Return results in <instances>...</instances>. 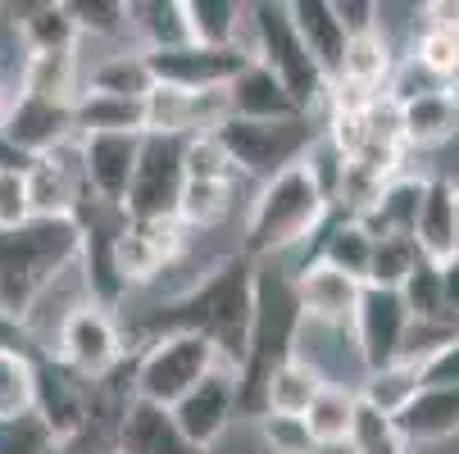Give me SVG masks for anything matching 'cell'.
<instances>
[{
	"mask_svg": "<svg viewBox=\"0 0 459 454\" xmlns=\"http://www.w3.org/2000/svg\"><path fill=\"white\" fill-rule=\"evenodd\" d=\"M455 254H459V186H455Z\"/></svg>",
	"mask_w": 459,
	"mask_h": 454,
	"instance_id": "53",
	"label": "cell"
},
{
	"mask_svg": "<svg viewBox=\"0 0 459 454\" xmlns=\"http://www.w3.org/2000/svg\"><path fill=\"white\" fill-rule=\"evenodd\" d=\"M351 454H410V445L396 436L386 418H377L373 409L359 405V423H355V436H351Z\"/></svg>",
	"mask_w": 459,
	"mask_h": 454,
	"instance_id": "43",
	"label": "cell"
},
{
	"mask_svg": "<svg viewBox=\"0 0 459 454\" xmlns=\"http://www.w3.org/2000/svg\"><path fill=\"white\" fill-rule=\"evenodd\" d=\"M82 91L118 96V100H146V96L155 91V78H151L146 55L133 46V50H114V55H105L96 69L82 78Z\"/></svg>",
	"mask_w": 459,
	"mask_h": 454,
	"instance_id": "35",
	"label": "cell"
},
{
	"mask_svg": "<svg viewBox=\"0 0 459 454\" xmlns=\"http://www.w3.org/2000/svg\"><path fill=\"white\" fill-rule=\"evenodd\" d=\"M333 10H337V19L346 28V41L382 28V10L373 5V0H333Z\"/></svg>",
	"mask_w": 459,
	"mask_h": 454,
	"instance_id": "47",
	"label": "cell"
},
{
	"mask_svg": "<svg viewBox=\"0 0 459 454\" xmlns=\"http://www.w3.org/2000/svg\"><path fill=\"white\" fill-rule=\"evenodd\" d=\"M410 337H414V318L401 291L386 287H364L355 322H351V341H355V359L364 373H377L386 364L410 359Z\"/></svg>",
	"mask_w": 459,
	"mask_h": 454,
	"instance_id": "10",
	"label": "cell"
},
{
	"mask_svg": "<svg viewBox=\"0 0 459 454\" xmlns=\"http://www.w3.org/2000/svg\"><path fill=\"white\" fill-rule=\"evenodd\" d=\"M300 304L291 291V273L259 264L255 269V318H250V337H246V355L237 364V414L241 418H259L264 414V391L269 377L296 359L300 346Z\"/></svg>",
	"mask_w": 459,
	"mask_h": 454,
	"instance_id": "2",
	"label": "cell"
},
{
	"mask_svg": "<svg viewBox=\"0 0 459 454\" xmlns=\"http://www.w3.org/2000/svg\"><path fill=\"white\" fill-rule=\"evenodd\" d=\"M182 23H186V41L191 46H246L241 28H246V5L237 0H182Z\"/></svg>",
	"mask_w": 459,
	"mask_h": 454,
	"instance_id": "32",
	"label": "cell"
},
{
	"mask_svg": "<svg viewBox=\"0 0 459 454\" xmlns=\"http://www.w3.org/2000/svg\"><path fill=\"white\" fill-rule=\"evenodd\" d=\"M396 123H401L405 146H441V141L459 137V87L396 105Z\"/></svg>",
	"mask_w": 459,
	"mask_h": 454,
	"instance_id": "26",
	"label": "cell"
},
{
	"mask_svg": "<svg viewBox=\"0 0 459 454\" xmlns=\"http://www.w3.org/2000/svg\"><path fill=\"white\" fill-rule=\"evenodd\" d=\"M414 59L423 64L437 82L459 87V32H450V28H428V23H423L419 46H414Z\"/></svg>",
	"mask_w": 459,
	"mask_h": 454,
	"instance_id": "40",
	"label": "cell"
},
{
	"mask_svg": "<svg viewBox=\"0 0 459 454\" xmlns=\"http://www.w3.org/2000/svg\"><path fill=\"white\" fill-rule=\"evenodd\" d=\"M186 227L178 218H160V223H133V218H123L118 227V269L127 278V287H137V282H151L160 278L173 259L182 254Z\"/></svg>",
	"mask_w": 459,
	"mask_h": 454,
	"instance_id": "19",
	"label": "cell"
},
{
	"mask_svg": "<svg viewBox=\"0 0 459 454\" xmlns=\"http://www.w3.org/2000/svg\"><path fill=\"white\" fill-rule=\"evenodd\" d=\"M237 182L241 177L214 137L186 141V182H182L178 223L182 227H219L237 205Z\"/></svg>",
	"mask_w": 459,
	"mask_h": 454,
	"instance_id": "11",
	"label": "cell"
},
{
	"mask_svg": "<svg viewBox=\"0 0 459 454\" xmlns=\"http://www.w3.org/2000/svg\"><path fill=\"white\" fill-rule=\"evenodd\" d=\"M55 436L37 423V414L28 418H10L0 423V454H55Z\"/></svg>",
	"mask_w": 459,
	"mask_h": 454,
	"instance_id": "44",
	"label": "cell"
},
{
	"mask_svg": "<svg viewBox=\"0 0 459 454\" xmlns=\"http://www.w3.org/2000/svg\"><path fill=\"white\" fill-rule=\"evenodd\" d=\"M10 100H14V91H10L5 82H0V123H5V109H10Z\"/></svg>",
	"mask_w": 459,
	"mask_h": 454,
	"instance_id": "52",
	"label": "cell"
},
{
	"mask_svg": "<svg viewBox=\"0 0 459 454\" xmlns=\"http://www.w3.org/2000/svg\"><path fill=\"white\" fill-rule=\"evenodd\" d=\"M318 232H323V236H318V245H314L309 259H318V264H327V269H337V273L364 282V278H368V264H373V245H377V241L359 227V218L337 214L333 223H323Z\"/></svg>",
	"mask_w": 459,
	"mask_h": 454,
	"instance_id": "30",
	"label": "cell"
},
{
	"mask_svg": "<svg viewBox=\"0 0 459 454\" xmlns=\"http://www.w3.org/2000/svg\"><path fill=\"white\" fill-rule=\"evenodd\" d=\"M291 291H296V304H300V318L309 328H327V332H351L355 322V309H359V296H364V282L337 273L309 259L291 273Z\"/></svg>",
	"mask_w": 459,
	"mask_h": 454,
	"instance_id": "15",
	"label": "cell"
},
{
	"mask_svg": "<svg viewBox=\"0 0 459 454\" xmlns=\"http://www.w3.org/2000/svg\"><path fill=\"white\" fill-rule=\"evenodd\" d=\"M441 300H446V318L459 328V254L441 264Z\"/></svg>",
	"mask_w": 459,
	"mask_h": 454,
	"instance_id": "49",
	"label": "cell"
},
{
	"mask_svg": "<svg viewBox=\"0 0 459 454\" xmlns=\"http://www.w3.org/2000/svg\"><path fill=\"white\" fill-rule=\"evenodd\" d=\"M423 23L459 32V0H428V5H423Z\"/></svg>",
	"mask_w": 459,
	"mask_h": 454,
	"instance_id": "50",
	"label": "cell"
},
{
	"mask_svg": "<svg viewBox=\"0 0 459 454\" xmlns=\"http://www.w3.org/2000/svg\"><path fill=\"white\" fill-rule=\"evenodd\" d=\"M419 386H423V377H419V355H410V359H401V364H386V368H377V373H364L359 377V386H355V396H359V405L364 409H373L377 418H396L414 396H419Z\"/></svg>",
	"mask_w": 459,
	"mask_h": 454,
	"instance_id": "31",
	"label": "cell"
},
{
	"mask_svg": "<svg viewBox=\"0 0 459 454\" xmlns=\"http://www.w3.org/2000/svg\"><path fill=\"white\" fill-rule=\"evenodd\" d=\"M423 186L428 177H391L377 196L355 214L359 227L373 241H414V223H419V205H423Z\"/></svg>",
	"mask_w": 459,
	"mask_h": 454,
	"instance_id": "21",
	"label": "cell"
},
{
	"mask_svg": "<svg viewBox=\"0 0 459 454\" xmlns=\"http://www.w3.org/2000/svg\"><path fill=\"white\" fill-rule=\"evenodd\" d=\"M32 218V201H28V173H10L0 168V232H14Z\"/></svg>",
	"mask_w": 459,
	"mask_h": 454,
	"instance_id": "45",
	"label": "cell"
},
{
	"mask_svg": "<svg viewBox=\"0 0 459 454\" xmlns=\"http://www.w3.org/2000/svg\"><path fill=\"white\" fill-rule=\"evenodd\" d=\"M114 454H205V450H195L182 436V427L173 423L169 409L133 400L114 427Z\"/></svg>",
	"mask_w": 459,
	"mask_h": 454,
	"instance_id": "22",
	"label": "cell"
},
{
	"mask_svg": "<svg viewBox=\"0 0 459 454\" xmlns=\"http://www.w3.org/2000/svg\"><path fill=\"white\" fill-rule=\"evenodd\" d=\"M0 350H14V355H41L37 350V341H32V328L28 322H14V318H5L0 313Z\"/></svg>",
	"mask_w": 459,
	"mask_h": 454,
	"instance_id": "48",
	"label": "cell"
},
{
	"mask_svg": "<svg viewBox=\"0 0 459 454\" xmlns=\"http://www.w3.org/2000/svg\"><path fill=\"white\" fill-rule=\"evenodd\" d=\"M182 182H186V141L146 133L137 168H133V186H127V196H123V218H133V223L178 218Z\"/></svg>",
	"mask_w": 459,
	"mask_h": 454,
	"instance_id": "8",
	"label": "cell"
},
{
	"mask_svg": "<svg viewBox=\"0 0 459 454\" xmlns=\"http://www.w3.org/2000/svg\"><path fill=\"white\" fill-rule=\"evenodd\" d=\"M214 368H228V364L219 359V350L205 337H191V332L146 337V346L137 350V364H133L137 400L173 409L191 386H201Z\"/></svg>",
	"mask_w": 459,
	"mask_h": 454,
	"instance_id": "6",
	"label": "cell"
},
{
	"mask_svg": "<svg viewBox=\"0 0 459 454\" xmlns=\"http://www.w3.org/2000/svg\"><path fill=\"white\" fill-rule=\"evenodd\" d=\"M391 69H396V55H391L386 32L377 28V32H364V37H351V41H346V59H342L337 82L359 87V91H368V96H386Z\"/></svg>",
	"mask_w": 459,
	"mask_h": 454,
	"instance_id": "34",
	"label": "cell"
},
{
	"mask_svg": "<svg viewBox=\"0 0 459 454\" xmlns=\"http://www.w3.org/2000/svg\"><path fill=\"white\" fill-rule=\"evenodd\" d=\"M355 423H359V396L355 386H342V381H327L314 396V405L305 409V427L318 441V450H351Z\"/></svg>",
	"mask_w": 459,
	"mask_h": 454,
	"instance_id": "28",
	"label": "cell"
},
{
	"mask_svg": "<svg viewBox=\"0 0 459 454\" xmlns=\"http://www.w3.org/2000/svg\"><path fill=\"white\" fill-rule=\"evenodd\" d=\"M0 137H5L19 155L37 159V155L55 150L59 141L78 137L74 133V105L69 100H46V96H32V91H14L5 123H0Z\"/></svg>",
	"mask_w": 459,
	"mask_h": 454,
	"instance_id": "17",
	"label": "cell"
},
{
	"mask_svg": "<svg viewBox=\"0 0 459 454\" xmlns=\"http://www.w3.org/2000/svg\"><path fill=\"white\" fill-rule=\"evenodd\" d=\"M210 137L219 141V150L228 155V164L237 168V177H255L259 186H264L278 173H287L291 164H300L318 133H314L309 118H282V123L228 118L219 133H210Z\"/></svg>",
	"mask_w": 459,
	"mask_h": 454,
	"instance_id": "7",
	"label": "cell"
},
{
	"mask_svg": "<svg viewBox=\"0 0 459 454\" xmlns=\"http://www.w3.org/2000/svg\"><path fill=\"white\" fill-rule=\"evenodd\" d=\"M419 377H423V386H459V337L419 355Z\"/></svg>",
	"mask_w": 459,
	"mask_h": 454,
	"instance_id": "46",
	"label": "cell"
},
{
	"mask_svg": "<svg viewBox=\"0 0 459 454\" xmlns=\"http://www.w3.org/2000/svg\"><path fill=\"white\" fill-rule=\"evenodd\" d=\"M37 400V359L0 350V423L28 418Z\"/></svg>",
	"mask_w": 459,
	"mask_h": 454,
	"instance_id": "38",
	"label": "cell"
},
{
	"mask_svg": "<svg viewBox=\"0 0 459 454\" xmlns=\"http://www.w3.org/2000/svg\"><path fill=\"white\" fill-rule=\"evenodd\" d=\"M255 269L246 254H228L210 273H201V282H191L182 296H173L169 304H160L142 332L146 337H164V332H191L205 337L219 359L237 373L241 355H246V337H250V318H255Z\"/></svg>",
	"mask_w": 459,
	"mask_h": 454,
	"instance_id": "1",
	"label": "cell"
},
{
	"mask_svg": "<svg viewBox=\"0 0 459 454\" xmlns=\"http://www.w3.org/2000/svg\"><path fill=\"white\" fill-rule=\"evenodd\" d=\"M287 10H291V23H296L305 50L314 55L327 87H333L337 73H342V59H346V28L333 10V0H291Z\"/></svg>",
	"mask_w": 459,
	"mask_h": 454,
	"instance_id": "25",
	"label": "cell"
},
{
	"mask_svg": "<svg viewBox=\"0 0 459 454\" xmlns=\"http://www.w3.org/2000/svg\"><path fill=\"white\" fill-rule=\"evenodd\" d=\"M228 109H232V118H246V123L309 118V114H300V105L287 96V87L264 69V64H255V59L232 78V87H228Z\"/></svg>",
	"mask_w": 459,
	"mask_h": 454,
	"instance_id": "24",
	"label": "cell"
},
{
	"mask_svg": "<svg viewBox=\"0 0 459 454\" xmlns=\"http://www.w3.org/2000/svg\"><path fill=\"white\" fill-rule=\"evenodd\" d=\"M173 423L182 427V436L195 445V450H205L232 427L237 418V373L232 368H214L201 386H191V391L169 409Z\"/></svg>",
	"mask_w": 459,
	"mask_h": 454,
	"instance_id": "18",
	"label": "cell"
},
{
	"mask_svg": "<svg viewBox=\"0 0 459 454\" xmlns=\"http://www.w3.org/2000/svg\"><path fill=\"white\" fill-rule=\"evenodd\" d=\"M127 37H137V50L186 46L182 0H133L127 5Z\"/></svg>",
	"mask_w": 459,
	"mask_h": 454,
	"instance_id": "36",
	"label": "cell"
},
{
	"mask_svg": "<svg viewBox=\"0 0 459 454\" xmlns=\"http://www.w3.org/2000/svg\"><path fill=\"white\" fill-rule=\"evenodd\" d=\"M414 245L428 264L455 259V182L450 177H428L419 223H414Z\"/></svg>",
	"mask_w": 459,
	"mask_h": 454,
	"instance_id": "27",
	"label": "cell"
},
{
	"mask_svg": "<svg viewBox=\"0 0 459 454\" xmlns=\"http://www.w3.org/2000/svg\"><path fill=\"white\" fill-rule=\"evenodd\" d=\"M232 118L228 91H178V87H155L146 96V133L160 137H210Z\"/></svg>",
	"mask_w": 459,
	"mask_h": 454,
	"instance_id": "16",
	"label": "cell"
},
{
	"mask_svg": "<svg viewBox=\"0 0 459 454\" xmlns=\"http://www.w3.org/2000/svg\"><path fill=\"white\" fill-rule=\"evenodd\" d=\"M255 427H259V441H264L269 454H323L318 441L309 436L305 418H296V414H259Z\"/></svg>",
	"mask_w": 459,
	"mask_h": 454,
	"instance_id": "42",
	"label": "cell"
},
{
	"mask_svg": "<svg viewBox=\"0 0 459 454\" xmlns=\"http://www.w3.org/2000/svg\"><path fill=\"white\" fill-rule=\"evenodd\" d=\"M32 414L55 436V445L82 436L87 432V414H91V381L69 373L50 355H37V400H32Z\"/></svg>",
	"mask_w": 459,
	"mask_h": 454,
	"instance_id": "14",
	"label": "cell"
},
{
	"mask_svg": "<svg viewBox=\"0 0 459 454\" xmlns=\"http://www.w3.org/2000/svg\"><path fill=\"white\" fill-rule=\"evenodd\" d=\"M405 445H437L459 436V386H419V396L391 418Z\"/></svg>",
	"mask_w": 459,
	"mask_h": 454,
	"instance_id": "23",
	"label": "cell"
},
{
	"mask_svg": "<svg viewBox=\"0 0 459 454\" xmlns=\"http://www.w3.org/2000/svg\"><path fill=\"white\" fill-rule=\"evenodd\" d=\"M246 23H250V59L264 64V69L287 87V96L300 105V114H314L327 100V78L314 64V55L305 50L291 10L287 5H246Z\"/></svg>",
	"mask_w": 459,
	"mask_h": 454,
	"instance_id": "5",
	"label": "cell"
},
{
	"mask_svg": "<svg viewBox=\"0 0 459 454\" xmlns=\"http://www.w3.org/2000/svg\"><path fill=\"white\" fill-rule=\"evenodd\" d=\"M55 454H114V441L82 432V436H74V441H64V445H59Z\"/></svg>",
	"mask_w": 459,
	"mask_h": 454,
	"instance_id": "51",
	"label": "cell"
},
{
	"mask_svg": "<svg viewBox=\"0 0 459 454\" xmlns=\"http://www.w3.org/2000/svg\"><path fill=\"white\" fill-rule=\"evenodd\" d=\"M419 259H423V254H419V245H414V241H377V245H373V264H368L364 287L401 291V287H405V278L414 273Z\"/></svg>",
	"mask_w": 459,
	"mask_h": 454,
	"instance_id": "41",
	"label": "cell"
},
{
	"mask_svg": "<svg viewBox=\"0 0 459 454\" xmlns=\"http://www.w3.org/2000/svg\"><path fill=\"white\" fill-rule=\"evenodd\" d=\"M78 218H28L14 232H0V313L28 322L55 278L78 264Z\"/></svg>",
	"mask_w": 459,
	"mask_h": 454,
	"instance_id": "3",
	"label": "cell"
},
{
	"mask_svg": "<svg viewBox=\"0 0 459 454\" xmlns=\"http://www.w3.org/2000/svg\"><path fill=\"white\" fill-rule=\"evenodd\" d=\"M28 201L32 218H74L87 201V173H82V137L59 141L55 150L37 155L28 168Z\"/></svg>",
	"mask_w": 459,
	"mask_h": 454,
	"instance_id": "13",
	"label": "cell"
},
{
	"mask_svg": "<svg viewBox=\"0 0 459 454\" xmlns=\"http://www.w3.org/2000/svg\"><path fill=\"white\" fill-rule=\"evenodd\" d=\"M74 133L78 137H100V133L146 137V100H118V96H100V91H78Z\"/></svg>",
	"mask_w": 459,
	"mask_h": 454,
	"instance_id": "29",
	"label": "cell"
},
{
	"mask_svg": "<svg viewBox=\"0 0 459 454\" xmlns=\"http://www.w3.org/2000/svg\"><path fill=\"white\" fill-rule=\"evenodd\" d=\"M10 14H19L10 23H14V32H19V41H23L28 55L78 50V41H82L78 28H74V19H69V10H64V0H59V5H55V0H46V5H19Z\"/></svg>",
	"mask_w": 459,
	"mask_h": 454,
	"instance_id": "33",
	"label": "cell"
},
{
	"mask_svg": "<svg viewBox=\"0 0 459 454\" xmlns=\"http://www.w3.org/2000/svg\"><path fill=\"white\" fill-rule=\"evenodd\" d=\"M78 37H100V41H123L127 37V5L118 0H64Z\"/></svg>",
	"mask_w": 459,
	"mask_h": 454,
	"instance_id": "39",
	"label": "cell"
},
{
	"mask_svg": "<svg viewBox=\"0 0 459 454\" xmlns=\"http://www.w3.org/2000/svg\"><path fill=\"white\" fill-rule=\"evenodd\" d=\"M323 386H327V381H323V373L296 355V359H287V364L269 377L264 414H296V418H305V409L314 405V396L323 391Z\"/></svg>",
	"mask_w": 459,
	"mask_h": 454,
	"instance_id": "37",
	"label": "cell"
},
{
	"mask_svg": "<svg viewBox=\"0 0 459 454\" xmlns=\"http://www.w3.org/2000/svg\"><path fill=\"white\" fill-rule=\"evenodd\" d=\"M50 359H59L69 373L87 377V381H100L109 377L123 359H127V346H123V332L114 313L96 309V304H74L69 313L59 318V332H55V350Z\"/></svg>",
	"mask_w": 459,
	"mask_h": 454,
	"instance_id": "9",
	"label": "cell"
},
{
	"mask_svg": "<svg viewBox=\"0 0 459 454\" xmlns=\"http://www.w3.org/2000/svg\"><path fill=\"white\" fill-rule=\"evenodd\" d=\"M142 155V137H118V133H100V137H82V173H87V196L100 205L123 210V196L133 186V168Z\"/></svg>",
	"mask_w": 459,
	"mask_h": 454,
	"instance_id": "20",
	"label": "cell"
},
{
	"mask_svg": "<svg viewBox=\"0 0 459 454\" xmlns=\"http://www.w3.org/2000/svg\"><path fill=\"white\" fill-rule=\"evenodd\" d=\"M327 214H333V205H327L318 182L309 177V168L291 164L287 173H278L273 182L255 191L237 254H246L250 264H269V259L305 245L327 223Z\"/></svg>",
	"mask_w": 459,
	"mask_h": 454,
	"instance_id": "4",
	"label": "cell"
},
{
	"mask_svg": "<svg viewBox=\"0 0 459 454\" xmlns=\"http://www.w3.org/2000/svg\"><path fill=\"white\" fill-rule=\"evenodd\" d=\"M151 64L155 87H178V91H228L232 78L250 64L246 46H173V50H142Z\"/></svg>",
	"mask_w": 459,
	"mask_h": 454,
	"instance_id": "12",
	"label": "cell"
}]
</instances>
